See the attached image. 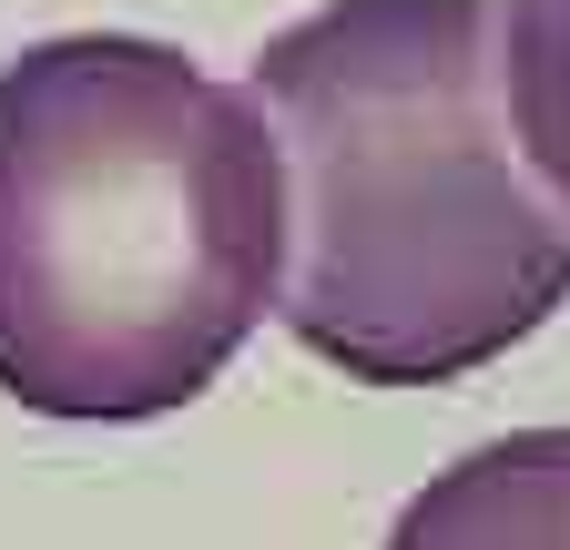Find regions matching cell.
<instances>
[{
    "label": "cell",
    "instance_id": "cell-4",
    "mask_svg": "<svg viewBox=\"0 0 570 550\" xmlns=\"http://www.w3.org/2000/svg\"><path fill=\"white\" fill-rule=\"evenodd\" d=\"M510 122L570 204V0H520L510 11Z\"/></svg>",
    "mask_w": 570,
    "mask_h": 550
},
{
    "label": "cell",
    "instance_id": "cell-1",
    "mask_svg": "<svg viewBox=\"0 0 570 550\" xmlns=\"http://www.w3.org/2000/svg\"><path fill=\"white\" fill-rule=\"evenodd\" d=\"M285 144V336L356 387H449L570 306V204L510 122V11L326 0L255 51Z\"/></svg>",
    "mask_w": 570,
    "mask_h": 550
},
{
    "label": "cell",
    "instance_id": "cell-2",
    "mask_svg": "<svg viewBox=\"0 0 570 550\" xmlns=\"http://www.w3.org/2000/svg\"><path fill=\"white\" fill-rule=\"evenodd\" d=\"M285 296V144L174 41L61 31L0 72V387L174 419Z\"/></svg>",
    "mask_w": 570,
    "mask_h": 550
},
{
    "label": "cell",
    "instance_id": "cell-3",
    "mask_svg": "<svg viewBox=\"0 0 570 550\" xmlns=\"http://www.w3.org/2000/svg\"><path fill=\"white\" fill-rule=\"evenodd\" d=\"M387 550H570V429H510L439 469Z\"/></svg>",
    "mask_w": 570,
    "mask_h": 550
}]
</instances>
